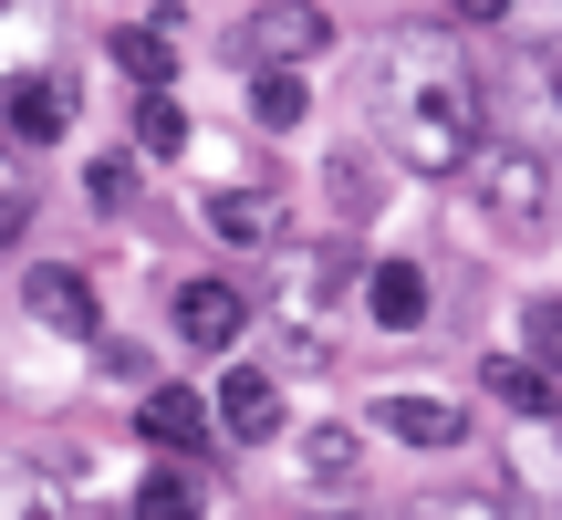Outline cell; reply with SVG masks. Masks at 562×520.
Returning <instances> with one entry per match:
<instances>
[{
  "label": "cell",
  "mask_w": 562,
  "mask_h": 520,
  "mask_svg": "<svg viewBox=\"0 0 562 520\" xmlns=\"http://www.w3.org/2000/svg\"><path fill=\"white\" fill-rule=\"evenodd\" d=\"M375 125H385V157L417 167V178H469L480 157V74L459 63L448 32H385L375 42Z\"/></svg>",
  "instance_id": "1"
},
{
  "label": "cell",
  "mask_w": 562,
  "mask_h": 520,
  "mask_svg": "<svg viewBox=\"0 0 562 520\" xmlns=\"http://www.w3.org/2000/svg\"><path fill=\"white\" fill-rule=\"evenodd\" d=\"M469 188H480V208H490L501 229H542V219H552V167L531 157V146H490V136H480Z\"/></svg>",
  "instance_id": "2"
},
{
  "label": "cell",
  "mask_w": 562,
  "mask_h": 520,
  "mask_svg": "<svg viewBox=\"0 0 562 520\" xmlns=\"http://www.w3.org/2000/svg\"><path fill=\"white\" fill-rule=\"evenodd\" d=\"M323 42H334V21H323L313 0H271V11H250V21H240V53L261 63V74H271V63H281V74H302Z\"/></svg>",
  "instance_id": "3"
},
{
  "label": "cell",
  "mask_w": 562,
  "mask_h": 520,
  "mask_svg": "<svg viewBox=\"0 0 562 520\" xmlns=\"http://www.w3.org/2000/svg\"><path fill=\"white\" fill-rule=\"evenodd\" d=\"M21 313L42 323V334H63V343H94V281L74 271V260H32V281H21Z\"/></svg>",
  "instance_id": "4"
},
{
  "label": "cell",
  "mask_w": 562,
  "mask_h": 520,
  "mask_svg": "<svg viewBox=\"0 0 562 520\" xmlns=\"http://www.w3.org/2000/svg\"><path fill=\"white\" fill-rule=\"evenodd\" d=\"M209 417H220L240 448L281 438V375H271V364H229V375H220V396H209Z\"/></svg>",
  "instance_id": "5"
},
{
  "label": "cell",
  "mask_w": 562,
  "mask_h": 520,
  "mask_svg": "<svg viewBox=\"0 0 562 520\" xmlns=\"http://www.w3.org/2000/svg\"><path fill=\"white\" fill-rule=\"evenodd\" d=\"M167 313H178V343H188V354H229V343H240V323H250V302L229 292V281H178V302H167Z\"/></svg>",
  "instance_id": "6"
},
{
  "label": "cell",
  "mask_w": 562,
  "mask_h": 520,
  "mask_svg": "<svg viewBox=\"0 0 562 520\" xmlns=\"http://www.w3.org/2000/svg\"><path fill=\"white\" fill-rule=\"evenodd\" d=\"M355 302H364L375 334H417V323H427V271H417V260H375V271L355 281Z\"/></svg>",
  "instance_id": "7"
},
{
  "label": "cell",
  "mask_w": 562,
  "mask_h": 520,
  "mask_svg": "<svg viewBox=\"0 0 562 520\" xmlns=\"http://www.w3.org/2000/svg\"><path fill=\"white\" fill-rule=\"evenodd\" d=\"M209 427H220V417L199 406V385H146V406H136V438H146V448H167V459H188Z\"/></svg>",
  "instance_id": "8"
},
{
  "label": "cell",
  "mask_w": 562,
  "mask_h": 520,
  "mask_svg": "<svg viewBox=\"0 0 562 520\" xmlns=\"http://www.w3.org/2000/svg\"><path fill=\"white\" fill-rule=\"evenodd\" d=\"M209 229H220L229 250H281L292 240V219H281L271 188H220V199H209Z\"/></svg>",
  "instance_id": "9"
},
{
  "label": "cell",
  "mask_w": 562,
  "mask_h": 520,
  "mask_svg": "<svg viewBox=\"0 0 562 520\" xmlns=\"http://www.w3.org/2000/svg\"><path fill=\"white\" fill-rule=\"evenodd\" d=\"M375 427L406 448H469V406H448V396H375Z\"/></svg>",
  "instance_id": "10"
},
{
  "label": "cell",
  "mask_w": 562,
  "mask_h": 520,
  "mask_svg": "<svg viewBox=\"0 0 562 520\" xmlns=\"http://www.w3.org/2000/svg\"><path fill=\"white\" fill-rule=\"evenodd\" d=\"M292 468L323 489V500L364 489V448H355V427H302V438H292Z\"/></svg>",
  "instance_id": "11"
},
{
  "label": "cell",
  "mask_w": 562,
  "mask_h": 520,
  "mask_svg": "<svg viewBox=\"0 0 562 520\" xmlns=\"http://www.w3.org/2000/svg\"><path fill=\"white\" fill-rule=\"evenodd\" d=\"M63 125H74V83H63V74H21L11 83V136L21 146H53Z\"/></svg>",
  "instance_id": "12"
},
{
  "label": "cell",
  "mask_w": 562,
  "mask_h": 520,
  "mask_svg": "<svg viewBox=\"0 0 562 520\" xmlns=\"http://www.w3.org/2000/svg\"><path fill=\"white\" fill-rule=\"evenodd\" d=\"M480 385L510 406V417H552V406H562V385H552L531 354H490V364H480Z\"/></svg>",
  "instance_id": "13"
},
{
  "label": "cell",
  "mask_w": 562,
  "mask_h": 520,
  "mask_svg": "<svg viewBox=\"0 0 562 520\" xmlns=\"http://www.w3.org/2000/svg\"><path fill=\"white\" fill-rule=\"evenodd\" d=\"M199 500H209V489H199V468H178V459L136 479V520H199Z\"/></svg>",
  "instance_id": "14"
},
{
  "label": "cell",
  "mask_w": 562,
  "mask_h": 520,
  "mask_svg": "<svg viewBox=\"0 0 562 520\" xmlns=\"http://www.w3.org/2000/svg\"><path fill=\"white\" fill-rule=\"evenodd\" d=\"M115 74L136 83V94H167V74H178V53H167V32L146 21V32H115Z\"/></svg>",
  "instance_id": "15"
},
{
  "label": "cell",
  "mask_w": 562,
  "mask_h": 520,
  "mask_svg": "<svg viewBox=\"0 0 562 520\" xmlns=\"http://www.w3.org/2000/svg\"><path fill=\"white\" fill-rule=\"evenodd\" d=\"M250 115H261L271 136H292V125L313 115V83H302V74H281V63H271V74H250Z\"/></svg>",
  "instance_id": "16"
},
{
  "label": "cell",
  "mask_w": 562,
  "mask_h": 520,
  "mask_svg": "<svg viewBox=\"0 0 562 520\" xmlns=\"http://www.w3.org/2000/svg\"><path fill=\"white\" fill-rule=\"evenodd\" d=\"M417 520H542L521 500V489H448V500H427Z\"/></svg>",
  "instance_id": "17"
},
{
  "label": "cell",
  "mask_w": 562,
  "mask_h": 520,
  "mask_svg": "<svg viewBox=\"0 0 562 520\" xmlns=\"http://www.w3.org/2000/svg\"><path fill=\"white\" fill-rule=\"evenodd\" d=\"M178 146H188L178 94H136V157H178Z\"/></svg>",
  "instance_id": "18"
},
{
  "label": "cell",
  "mask_w": 562,
  "mask_h": 520,
  "mask_svg": "<svg viewBox=\"0 0 562 520\" xmlns=\"http://www.w3.org/2000/svg\"><path fill=\"white\" fill-rule=\"evenodd\" d=\"M521 343H531V364H542V375L562 385V292H552V302H531V313H521Z\"/></svg>",
  "instance_id": "19"
},
{
  "label": "cell",
  "mask_w": 562,
  "mask_h": 520,
  "mask_svg": "<svg viewBox=\"0 0 562 520\" xmlns=\"http://www.w3.org/2000/svg\"><path fill=\"white\" fill-rule=\"evenodd\" d=\"M21 219H32V167L0 146V240H21Z\"/></svg>",
  "instance_id": "20"
},
{
  "label": "cell",
  "mask_w": 562,
  "mask_h": 520,
  "mask_svg": "<svg viewBox=\"0 0 562 520\" xmlns=\"http://www.w3.org/2000/svg\"><path fill=\"white\" fill-rule=\"evenodd\" d=\"M83 199H94V208H125V199H136V157H94V167H83Z\"/></svg>",
  "instance_id": "21"
},
{
  "label": "cell",
  "mask_w": 562,
  "mask_h": 520,
  "mask_svg": "<svg viewBox=\"0 0 562 520\" xmlns=\"http://www.w3.org/2000/svg\"><path fill=\"white\" fill-rule=\"evenodd\" d=\"M334 208H344V219L375 208V167H364V146H344V157H334Z\"/></svg>",
  "instance_id": "22"
},
{
  "label": "cell",
  "mask_w": 562,
  "mask_h": 520,
  "mask_svg": "<svg viewBox=\"0 0 562 520\" xmlns=\"http://www.w3.org/2000/svg\"><path fill=\"white\" fill-rule=\"evenodd\" d=\"M0 520H53V510H42V489H32V479H11V489H0Z\"/></svg>",
  "instance_id": "23"
},
{
  "label": "cell",
  "mask_w": 562,
  "mask_h": 520,
  "mask_svg": "<svg viewBox=\"0 0 562 520\" xmlns=\"http://www.w3.org/2000/svg\"><path fill=\"white\" fill-rule=\"evenodd\" d=\"M448 11H459V21H501L510 0H448Z\"/></svg>",
  "instance_id": "24"
}]
</instances>
